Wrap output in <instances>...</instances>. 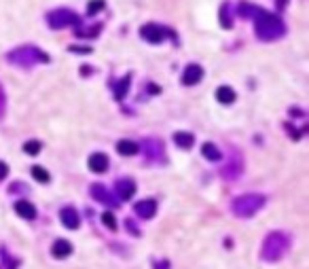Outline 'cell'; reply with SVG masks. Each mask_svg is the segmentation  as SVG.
<instances>
[{"label": "cell", "mask_w": 309, "mask_h": 269, "mask_svg": "<svg viewBox=\"0 0 309 269\" xmlns=\"http://www.w3.org/2000/svg\"><path fill=\"white\" fill-rule=\"evenodd\" d=\"M265 204V197L258 195V193H248V195H242L237 197L233 202V212L235 216H242V218H250L254 216L260 208Z\"/></svg>", "instance_id": "cell-3"}, {"label": "cell", "mask_w": 309, "mask_h": 269, "mask_svg": "<svg viewBox=\"0 0 309 269\" xmlns=\"http://www.w3.org/2000/svg\"><path fill=\"white\" fill-rule=\"evenodd\" d=\"M91 195L96 197L98 202H102V204H108V206H119L114 197H112L108 191H106V186H104V184H91Z\"/></svg>", "instance_id": "cell-9"}, {"label": "cell", "mask_w": 309, "mask_h": 269, "mask_svg": "<svg viewBox=\"0 0 309 269\" xmlns=\"http://www.w3.org/2000/svg\"><path fill=\"white\" fill-rule=\"evenodd\" d=\"M201 153H204V157L206 159H212V161H218L222 155H220V150L216 148V146H214L212 142H206L204 146H201Z\"/></svg>", "instance_id": "cell-18"}, {"label": "cell", "mask_w": 309, "mask_h": 269, "mask_svg": "<svg viewBox=\"0 0 309 269\" xmlns=\"http://www.w3.org/2000/svg\"><path fill=\"white\" fill-rule=\"evenodd\" d=\"M5 91H3V87H0V119H3V114H5Z\"/></svg>", "instance_id": "cell-28"}, {"label": "cell", "mask_w": 309, "mask_h": 269, "mask_svg": "<svg viewBox=\"0 0 309 269\" xmlns=\"http://www.w3.org/2000/svg\"><path fill=\"white\" fill-rule=\"evenodd\" d=\"M138 142H134V140H121V142H117V150L125 157H132L138 153Z\"/></svg>", "instance_id": "cell-15"}, {"label": "cell", "mask_w": 309, "mask_h": 269, "mask_svg": "<svg viewBox=\"0 0 309 269\" xmlns=\"http://www.w3.org/2000/svg\"><path fill=\"white\" fill-rule=\"evenodd\" d=\"M70 51L85 55V53H91V47H76V45H72V47H70Z\"/></svg>", "instance_id": "cell-27"}, {"label": "cell", "mask_w": 309, "mask_h": 269, "mask_svg": "<svg viewBox=\"0 0 309 269\" xmlns=\"http://www.w3.org/2000/svg\"><path fill=\"white\" fill-rule=\"evenodd\" d=\"M117 193L121 200H129L134 193H136V184L132 178H123V180H117Z\"/></svg>", "instance_id": "cell-12"}, {"label": "cell", "mask_w": 309, "mask_h": 269, "mask_svg": "<svg viewBox=\"0 0 309 269\" xmlns=\"http://www.w3.org/2000/svg\"><path fill=\"white\" fill-rule=\"evenodd\" d=\"M100 30H102V26L100 23H96V26H91V28H85V30H76V36H81V39H96L98 34H100Z\"/></svg>", "instance_id": "cell-20"}, {"label": "cell", "mask_w": 309, "mask_h": 269, "mask_svg": "<svg viewBox=\"0 0 309 269\" xmlns=\"http://www.w3.org/2000/svg\"><path fill=\"white\" fill-rule=\"evenodd\" d=\"M9 60L26 68V66H32L36 62H49V57H47L41 49H36V47H21V49H15L9 53Z\"/></svg>", "instance_id": "cell-4"}, {"label": "cell", "mask_w": 309, "mask_h": 269, "mask_svg": "<svg viewBox=\"0 0 309 269\" xmlns=\"http://www.w3.org/2000/svg\"><path fill=\"white\" fill-rule=\"evenodd\" d=\"M41 148H43V144L38 142V140H28V142L23 144V150H26L28 155H38Z\"/></svg>", "instance_id": "cell-23"}, {"label": "cell", "mask_w": 309, "mask_h": 269, "mask_svg": "<svg viewBox=\"0 0 309 269\" xmlns=\"http://www.w3.org/2000/svg\"><path fill=\"white\" fill-rule=\"evenodd\" d=\"M144 148L148 150V157H150V159H154V157L161 153V144L157 142V140H146V142H144Z\"/></svg>", "instance_id": "cell-22"}, {"label": "cell", "mask_w": 309, "mask_h": 269, "mask_svg": "<svg viewBox=\"0 0 309 269\" xmlns=\"http://www.w3.org/2000/svg\"><path fill=\"white\" fill-rule=\"evenodd\" d=\"M59 218H62V223H64L66 229H79V225H81L79 212L74 208H64L62 212H59Z\"/></svg>", "instance_id": "cell-8"}, {"label": "cell", "mask_w": 309, "mask_h": 269, "mask_svg": "<svg viewBox=\"0 0 309 269\" xmlns=\"http://www.w3.org/2000/svg\"><path fill=\"white\" fill-rule=\"evenodd\" d=\"M140 34L142 39L148 41V43H163V39L168 36V30H163L161 26H157V23H146V26L140 28Z\"/></svg>", "instance_id": "cell-6"}, {"label": "cell", "mask_w": 309, "mask_h": 269, "mask_svg": "<svg viewBox=\"0 0 309 269\" xmlns=\"http://www.w3.org/2000/svg\"><path fill=\"white\" fill-rule=\"evenodd\" d=\"M154 212H157V202L144 200V202H138V204H136V214H138L140 218H152Z\"/></svg>", "instance_id": "cell-11"}, {"label": "cell", "mask_w": 309, "mask_h": 269, "mask_svg": "<svg viewBox=\"0 0 309 269\" xmlns=\"http://www.w3.org/2000/svg\"><path fill=\"white\" fill-rule=\"evenodd\" d=\"M288 5V0H278V9H284Z\"/></svg>", "instance_id": "cell-31"}, {"label": "cell", "mask_w": 309, "mask_h": 269, "mask_svg": "<svg viewBox=\"0 0 309 269\" xmlns=\"http://www.w3.org/2000/svg\"><path fill=\"white\" fill-rule=\"evenodd\" d=\"M129 81H132V76H125V79H121L117 83V87H114V98L117 100H123L125 98V93H127V89H129Z\"/></svg>", "instance_id": "cell-19"}, {"label": "cell", "mask_w": 309, "mask_h": 269, "mask_svg": "<svg viewBox=\"0 0 309 269\" xmlns=\"http://www.w3.org/2000/svg\"><path fill=\"white\" fill-rule=\"evenodd\" d=\"M51 252H53V256H57V259H66L68 254H72V246H70L68 240H55L53 246H51Z\"/></svg>", "instance_id": "cell-14"}, {"label": "cell", "mask_w": 309, "mask_h": 269, "mask_svg": "<svg viewBox=\"0 0 309 269\" xmlns=\"http://www.w3.org/2000/svg\"><path fill=\"white\" fill-rule=\"evenodd\" d=\"M104 7H106L104 0H89V5H87V15H96V13H100Z\"/></svg>", "instance_id": "cell-24"}, {"label": "cell", "mask_w": 309, "mask_h": 269, "mask_svg": "<svg viewBox=\"0 0 309 269\" xmlns=\"http://www.w3.org/2000/svg\"><path fill=\"white\" fill-rule=\"evenodd\" d=\"M201 79H204V68H201L199 64H188L184 68V74H182L184 85H197Z\"/></svg>", "instance_id": "cell-7"}, {"label": "cell", "mask_w": 309, "mask_h": 269, "mask_svg": "<svg viewBox=\"0 0 309 269\" xmlns=\"http://www.w3.org/2000/svg\"><path fill=\"white\" fill-rule=\"evenodd\" d=\"M288 244H290V240H288L286 233H280V231L269 233L260 254H263L265 261H278V259H282V254L288 250Z\"/></svg>", "instance_id": "cell-2"}, {"label": "cell", "mask_w": 309, "mask_h": 269, "mask_svg": "<svg viewBox=\"0 0 309 269\" xmlns=\"http://www.w3.org/2000/svg\"><path fill=\"white\" fill-rule=\"evenodd\" d=\"M174 142L180 148H191L193 142H195V138H193V134H188V132H176L174 134Z\"/></svg>", "instance_id": "cell-17"}, {"label": "cell", "mask_w": 309, "mask_h": 269, "mask_svg": "<svg viewBox=\"0 0 309 269\" xmlns=\"http://www.w3.org/2000/svg\"><path fill=\"white\" fill-rule=\"evenodd\" d=\"M7 174H9V166H7L5 161H0V180L7 178Z\"/></svg>", "instance_id": "cell-29"}, {"label": "cell", "mask_w": 309, "mask_h": 269, "mask_svg": "<svg viewBox=\"0 0 309 269\" xmlns=\"http://www.w3.org/2000/svg\"><path fill=\"white\" fill-rule=\"evenodd\" d=\"M15 212H17L21 218H28V220L36 218V208H34V204H30V202H26V200H19V202L15 204Z\"/></svg>", "instance_id": "cell-13"}, {"label": "cell", "mask_w": 309, "mask_h": 269, "mask_svg": "<svg viewBox=\"0 0 309 269\" xmlns=\"http://www.w3.org/2000/svg\"><path fill=\"white\" fill-rule=\"evenodd\" d=\"M216 100L220 104H233L235 102V91L231 87H227V85H222V87L216 89Z\"/></svg>", "instance_id": "cell-16"}, {"label": "cell", "mask_w": 309, "mask_h": 269, "mask_svg": "<svg viewBox=\"0 0 309 269\" xmlns=\"http://www.w3.org/2000/svg\"><path fill=\"white\" fill-rule=\"evenodd\" d=\"M220 23H222V26L227 28V30L233 26V21H231V17H229V5H224V7L220 9Z\"/></svg>", "instance_id": "cell-25"}, {"label": "cell", "mask_w": 309, "mask_h": 269, "mask_svg": "<svg viewBox=\"0 0 309 269\" xmlns=\"http://www.w3.org/2000/svg\"><path fill=\"white\" fill-rule=\"evenodd\" d=\"M47 23L55 30H62V28H68V26H79L81 19H79L76 13H72V11H68V9H55L47 15Z\"/></svg>", "instance_id": "cell-5"}, {"label": "cell", "mask_w": 309, "mask_h": 269, "mask_svg": "<svg viewBox=\"0 0 309 269\" xmlns=\"http://www.w3.org/2000/svg\"><path fill=\"white\" fill-rule=\"evenodd\" d=\"M254 30H256V36L260 41H276L280 36L286 34V26H284V21L276 15L267 13L263 9H254Z\"/></svg>", "instance_id": "cell-1"}, {"label": "cell", "mask_w": 309, "mask_h": 269, "mask_svg": "<svg viewBox=\"0 0 309 269\" xmlns=\"http://www.w3.org/2000/svg\"><path fill=\"white\" fill-rule=\"evenodd\" d=\"M154 269H168V263H154Z\"/></svg>", "instance_id": "cell-30"}, {"label": "cell", "mask_w": 309, "mask_h": 269, "mask_svg": "<svg viewBox=\"0 0 309 269\" xmlns=\"http://www.w3.org/2000/svg\"><path fill=\"white\" fill-rule=\"evenodd\" d=\"M102 223L108 227V229H112V231L117 229V218H114L110 212H104V214H102Z\"/></svg>", "instance_id": "cell-26"}, {"label": "cell", "mask_w": 309, "mask_h": 269, "mask_svg": "<svg viewBox=\"0 0 309 269\" xmlns=\"http://www.w3.org/2000/svg\"><path fill=\"white\" fill-rule=\"evenodd\" d=\"M32 176H34V180H38V182H49L51 180L49 172H47L45 168H41V166H32Z\"/></svg>", "instance_id": "cell-21"}, {"label": "cell", "mask_w": 309, "mask_h": 269, "mask_svg": "<svg viewBox=\"0 0 309 269\" xmlns=\"http://www.w3.org/2000/svg\"><path fill=\"white\" fill-rule=\"evenodd\" d=\"M89 170L96 172V174H102L108 170V157H106L104 153H93L89 157Z\"/></svg>", "instance_id": "cell-10"}]
</instances>
